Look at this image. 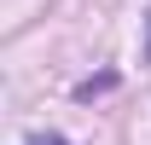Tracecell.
<instances>
[{"label":"cell","mask_w":151,"mask_h":145,"mask_svg":"<svg viewBox=\"0 0 151 145\" xmlns=\"http://www.w3.org/2000/svg\"><path fill=\"white\" fill-rule=\"evenodd\" d=\"M29 145H64V139H58V134H47V139H29Z\"/></svg>","instance_id":"1"},{"label":"cell","mask_w":151,"mask_h":145,"mask_svg":"<svg viewBox=\"0 0 151 145\" xmlns=\"http://www.w3.org/2000/svg\"><path fill=\"white\" fill-rule=\"evenodd\" d=\"M145 58H151V35H145Z\"/></svg>","instance_id":"2"}]
</instances>
